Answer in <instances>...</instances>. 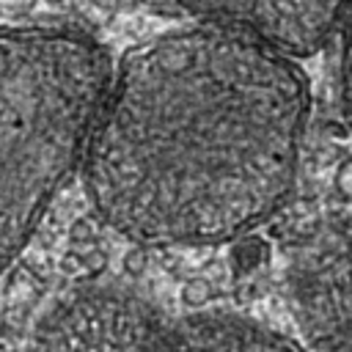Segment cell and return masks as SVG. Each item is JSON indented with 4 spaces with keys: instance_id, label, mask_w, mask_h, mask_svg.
Instances as JSON below:
<instances>
[{
    "instance_id": "cell-1",
    "label": "cell",
    "mask_w": 352,
    "mask_h": 352,
    "mask_svg": "<svg viewBox=\"0 0 352 352\" xmlns=\"http://www.w3.org/2000/svg\"><path fill=\"white\" fill-rule=\"evenodd\" d=\"M308 118L294 58L198 25L124 55L91 124L94 209L146 248H192L258 226L292 190Z\"/></svg>"
},
{
    "instance_id": "cell-2",
    "label": "cell",
    "mask_w": 352,
    "mask_h": 352,
    "mask_svg": "<svg viewBox=\"0 0 352 352\" xmlns=\"http://www.w3.org/2000/svg\"><path fill=\"white\" fill-rule=\"evenodd\" d=\"M110 74L80 30L0 25V270L82 160Z\"/></svg>"
},
{
    "instance_id": "cell-3",
    "label": "cell",
    "mask_w": 352,
    "mask_h": 352,
    "mask_svg": "<svg viewBox=\"0 0 352 352\" xmlns=\"http://www.w3.org/2000/svg\"><path fill=\"white\" fill-rule=\"evenodd\" d=\"M283 286L314 349L352 352V214L316 223L289 248Z\"/></svg>"
},
{
    "instance_id": "cell-4",
    "label": "cell",
    "mask_w": 352,
    "mask_h": 352,
    "mask_svg": "<svg viewBox=\"0 0 352 352\" xmlns=\"http://www.w3.org/2000/svg\"><path fill=\"white\" fill-rule=\"evenodd\" d=\"M168 330L138 294L88 289L58 305L38 330L36 352H165Z\"/></svg>"
},
{
    "instance_id": "cell-5",
    "label": "cell",
    "mask_w": 352,
    "mask_h": 352,
    "mask_svg": "<svg viewBox=\"0 0 352 352\" xmlns=\"http://www.w3.org/2000/svg\"><path fill=\"white\" fill-rule=\"evenodd\" d=\"M204 25L234 30L289 58L316 52L352 8V0H179Z\"/></svg>"
},
{
    "instance_id": "cell-6",
    "label": "cell",
    "mask_w": 352,
    "mask_h": 352,
    "mask_svg": "<svg viewBox=\"0 0 352 352\" xmlns=\"http://www.w3.org/2000/svg\"><path fill=\"white\" fill-rule=\"evenodd\" d=\"M165 352H300L289 338L228 314H198L168 330Z\"/></svg>"
},
{
    "instance_id": "cell-7",
    "label": "cell",
    "mask_w": 352,
    "mask_h": 352,
    "mask_svg": "<svg viewBox=\"0 0 352 352\" xmlns=\"http://www.w3.org/2000/svg\"><path fill=\"white\" fill-rule=\"evenodd\" d=\"M338 94H341V113L352 129V8L344 22L341 38V66H338Z\"/></svg>"
}]
</instances>
